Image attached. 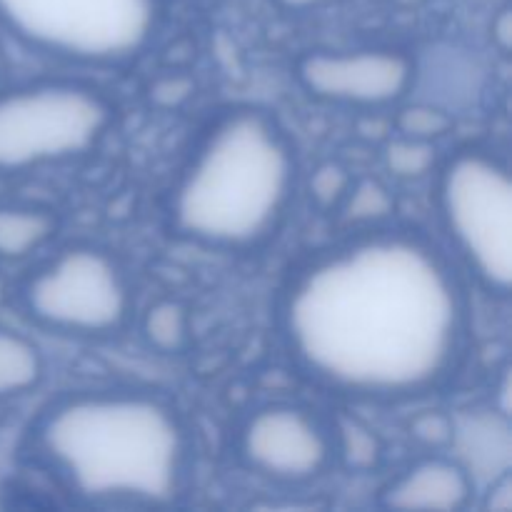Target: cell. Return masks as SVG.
<instances>
[{"label": "cell", "instance_id": "cell-1", "mask_svg": "<svg viewBox=\"0 0 512 512\" xmlns=\"http://www.w3.org/2000/svg\"><path fill=\"white\" fill-rule=\"evenodd\" d=\"M285 335L320 383L410 398L448 378L463 348V290L420 235L375 230L315 258L288 290Z\"/></svg>", "mask_w": 512, "mask_h": 512}, {"label": "cell", "instance_id": "cell-2", "mask_svg": "<svg viewBox=\"0 0 512 512\" xmlns=\"http://www.w3.org/2000/svg\"><path fill=\"white\" fill-rule=\"evenodd\" d=\"M45 463L93 503L168 505L188 468V435L168 403L145 393H78L35 430Z\"/></svg>", "mask_w": 512, "mask_h": 512}, {"label": "cell", "instance_id": "cell-3", "mask_svg": "<svg viewBox=\"0 0 512 512\" xmlns=\"http://www.w3.org/2000/svg\"><path fill=\"white\" fill-rule=\"evenodd\" d=\"M295 185L288 138L263 110H233L213 125L173 195L180 235L215 248L260 243L283 218Z\"/></svg>", "mask_w": 512, "mask_h": 512}, {"label": "cell", "instance_id": "cell-4", "mask_svg": "<svg viewBox=\"0 0 512 512\" xmlns=\"http://www.w3.org/2000/svg\"><path fill=\"white\" fill-rule=\"evenodd\" d=\"M160 0H0V25L20 43L78 65L133 60L158 28Z\"/></svg>", "mask_w": 512, "mask_h": 512}, {"label": "cell", "instance_id": "cell-5", "mask_svg": "<svg viewBox=\"0 0 512 512\" xmlns=\"http://www.w3.org/2000/svg\"><path fill=\"white\" fill-rule=\"evenodd\" d=\"M113 123L103 93L75 80H38L0 90V175L78 158Z\"/></svg>", "mask_w": 512, "mask_h": 512}, {"label": "cell", "instance_id": "cell-6", "mask_svg": "<svg viewBox=\"0 0 512 512\" xmlns=\"http://www.w3.org/2000/svg\"><path fill=\"white\" fill-rule=\"evenodd\" d=\"M440 210L470 268L495 293L512 283V185L508 168L483 150H463L440 173Z\"/></svg>", "mask_w": 512, "mask_h": 512}, {"label": "cell", "instance_id": "cell-7", "mask_svg": "<svg viewBox=\"0 0 512 512\" xmlns=\"http://www.w3.org/2000/svg\"><path fill=\"white\" fill-rule=\"evenodd\" d=\"M23 303L48 328L108 335L128 320L130 285L108 253L78 245L55 255L25 280Z\"/></svg>", "mask_w": 512, "mask_h": 512}, {"label": "cell", "instance_id": "cell-8", "mask_svg": "<svg viewBox=\"0 0 512 512\" xmlns=\"http://www.w3.org/2000/svg\"><path fill=\"white\" fill-rule=\"evenodd\" d=\"M240 455L255 473L280 483H305L328 468L333 440L323 425L293 405H268L248 418Z\"/></svg>", "mask_w": 512, "mask_h": 512}, {"label": "cell", "instance_id": "cell-9", "mask_svg": "<svg viewBox=\"0 0 512 512\" xmlns=\"http://www.w3.org/2000/svg\"><path fill=\"white\" fill-rule=\"evenodd\" d=\"M413 75V60L400 50L308 53L298 63V80L310 95L368 108L403 98Z\"/></svg>", "mask_w": 512, "mask_h": 512}, {"label": "cell", "instance_id": "cell-10", "mask_svg": "<svg viewBox=\"0 0 512 512\" xmlns=\"http://www.w3.org/2000/svg\"><path fill=\"white\" fill-rule=\"evenodd\" d=\"M473 498L468 470L448 458H428L395 478L380 495L385 508L463 510Z\"/></svg>", "mask_w": 512, "mask_h": 512}, {"label": "cell", "instance_id": "cell-11", "mask_svg": "<svg viewBox=\"0 0 512 512\" xmlns=\"http://www.w3.org/2000/svg\"><path fill=\"white\" fill-rule=\"evenodd\" d=\"M58 230V218L33 205L0 208V258L20 260L43 248Z\"/></svg>", "mask_w": 512, "mask_h": 512}, {"label": "cell", "instance_id": "cell-12", "mask_svg": "<svg viewBox=\"0 0 512 512\" xmlns=\"http://www.w3.org/2000/svg\"><path fill=\"white\" fill-rule=\"evenodd\" d=\"M43 378L40 350L23 335L0 328V398L20 395Z\"/></svg>", "mask_w": 512, "mask_h": 512}, {"label": "cell", "instance_id": "cell-13", "mask_svg": "<svg viewBox=\"0 0 512 512\" xmlns=\"http://www.w3.org/2000/svg\"><path fill=\"white\" fill-rule=\"evenodd\" d=\"M143 335L160 353H180L188 345V308L178 300H158L145 313Z\"/></svg>", "mask_w": 512, "mask_h": 512}, {"label": "cell", "instance_id": "cell-14", "mask_svg": "<svg viewBox=\"0 0 512 512\" xmlns=\"http://www.w3.org/2000/svg\"><path fill=\"white\" fill-rule=\"evenodd\" d=\"M383 160L385 168H388L395 178L418 180L425 178V175L435 168V163H438V148H435L430 140L400 135V138L390 140V143L385 145Z\"/></svg>", "mask_w": 512, "mask_h": 512}, {"label": "cell", "instance_id": "cell-15", "mask_svg": "<svg viewBox=\"0 0 512 512\" xmlns=\"http://www.w3.org/2000/svg\"><path fill=\"white\" fill-rule=\"evenodd\" d=\"M338 450L350 470H373L383 455L378 435L355 418L338 420Z\"/></svg>", "mask_w": 512, "mask_h": 512}, {"label": "cell", "instance_id": "cell-16", "mask_svg": "<svg viewBox=\"0 0 512 512\" xmlns=\"http://www.w3.org/2000/svg\"><path fill=\"white\" fill-rule=\"evenodd\" d=\"M345 218L353 223H378L393 213V198L380 180L365 178L350 185L348 195L343 198Z\"/></svg>", "mask_w": 512, "mask_h": 512}, {"label": "cell", "instance_id": "cell-17", "mask_svg": "<svg viewBox=\"0 0 512 512\" xmlns=\"http://www.w3.org/2000/svg\"><path fill=\"white\" fill-rule=\"evenodd\" d=\"M395 125H398L400 135L430 140L433 143V140L443 138V135H448L453 130V118H450L448 110L438 108V105L415 103L400 110Z\"/></svg>", "mask_w": 512, "mask_h": 512}, {"label": "cell", "instance_id": "cell-18", "mask_svg": "<svg viewBox=\"0 0 512 512\" xmlns=\"http://www.w3.org/2000/svg\"><path fill=\"white\" fill-rule=\"evenodd\" d=\"M350 185H353V178H350L348 168L330 160V163H323L315 168V173L310 175L308 190L315 205H320V208H335V205L343 203Z\"/></svg>", "mask_w": 512, "mask_h": 512}, {"label": "cell", "instance_id": "cell-19", "mask_svg": "<svg viewBox=\"0 0 512 512\" xmlns=\"http://www.w3.org/2000/svg\"><path fill=\"white\" fill-rule=\"evenodd\" d=\"M195 95V80L183 73H170L163 78L153 80L148 88V98L155 108L175 110L188 103Z\"/></svg>", "mask_w": 512, "mask_h": 512}, {"label": "cell", "instance_id": "cell-20", "mask_svg": "<svg viewBox=\"0 0 512 512\" xmlns=\"http://www.w3.org/2000/svg\"><path fill=\"white\" fill-rule=\"evenodd\" d=\"M410 435L418 443L428 445V448H445L455 440V423L450 415L433 410V413H423L413 418L410 423Z\"/></svg>", "mask_w": 512, "mask_h": 512}, {"label": "cell", "instance_id": "cell-21", "mask_svg": "<svg viewBox=\"0 0 512 512\" xmlns=\"http://www.w3.org/2000/svg\"><path fill=\"white\" fill-rule=\"evenodd\" d=\"M483 508L485 510H493V512H508L512 508V478H510V470H503V473H500V478L493 480L490 490H488V493H485Z\"/></svg>", "mask_w": 512, "mask_h": 512}, {"label": "cell", "instance_id": "cell-22", "mask_svg": "<svg viewBox=\"0 0 512 512\" xmlns=\"http://www.w3.org/2000/svg\"><path fill=\"white\" fill-rule=\"evenodd\" d=\"M493 40L500 53L508 55L512 48V10L503 8L493 20Z\"/></svg>", "mask_w": 512, "mask_h": 512}, {"label": "cell", "instance_id": "cell-23", "mask_svg": "<svg viewBox=\"0 0 512 512\" xmlns=\"http://www.w3.org/2000/svg\"><path fill=\"white\" fill-rule=\"evenodd\" d=\"M498 410H500V415H503V418H508V415H510V375L508 373L503 375V383H500Z\"/></svg>", "mask_w": 512, "mask_h": 512}, {"label": "cell", "instance_id": "cell-24", "mask_svg": "<svg viewBox=\"0 0 512 512\" xmlns=\"http://www.w3.org/2000/svg\"><path fill=\"white\" fill-rule=\"evenodd\" d=\"M278 3L288 10H308V8H315V5L330 3V0H278Z\"/></svg>", "mask_w": 512, "mask_h": 512}, {"label": "cell", "instance_id": "cell-25", "mask_svg": "<svg viewBox=\"0 0 512 512\" xmlns=\"http://www.w3.org/2000/svg\"><path fill=\"white\" fill-rule=\"evenodd\" d=\"M0 63H3V50H0Z\"/></svg>", "mask_w": 512, "mask_h": 512}]
</instances>
